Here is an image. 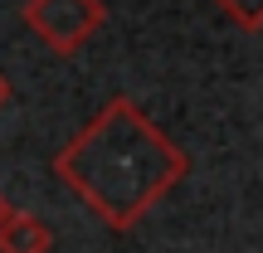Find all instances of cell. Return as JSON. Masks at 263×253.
Here are the masks:
<instances>
[{
	"label": "cell",
	"instance_id": "obj_4",
	"mask_svg": "<svg viewBox=\"0 0 263 253\" xmlns=\"http://www.w3.org/2000/svg\"><path fill=\"white\" fill-rule=\"evenodd\" d=\"M239 29H263V0H215Z\"/></svg>",
	"mask_w": 263,
	"mask_h": 253
},
{
	"label": "cell",
	"instance_id": "obj_3",
	"mask_svg": "<svg viewBox=\"0 0 263 253\" xmlns=\"http://www.w3.org/2000/svg\"><path fill=\"white\" fill-rule=\"evenodd\" d=\"M49 248H54V234H49V224L39 215H29V209H15L10 224L0 229V253H49Z\"/></svg>",
	"mask_w": 263,
	"mask_h": 253
},
{
	"label": "cell",
	"instance_id": "obj_5",
	"mask_svg": "<svg viewBox=\"0 0 263 253\" xmlns=\"http://www.w3.org/2000/svg\"><path fill=\"white\" fill-rule=\"evenodd\" d=\"M10 215H15V209H10V205H5V195H0V229L10 224Z\"/></svg>",
	"mask_w": 263,
	"mask_h": 253
},
{
	"label": "cell",
	"instance_id": "obj_2",
	"mask_svg": "<svg viewBox=\"0 0 263 253\" xmlns=\"http://www.w3.org/2000/svg\"><path fill=\"white\" fill-rule=\"evenodd\" d=\"M25 25L49 54H78L107 25L103 0H25Z\"/></svg>",
	"mask_w": 263,
	"mask_h": 253
},
{
	"label": "cell",
	"instance_id": "obj_1",
	"mask_svg": "<svg viewBox=\"0 0 263 253\" xmlns=\"http://www.w3.org/2000/svg\"><path fill=\"white\" fill-rule=\"evenodd\" d=\"M54 176L112 234H132L190 176V156L132 98H112L59 146Z\"/></svg>",
	"mask_w": 263,
	"mask_h": 253
},
{
	"label": "cell",
	"instance_id": "obj_6",
	"mask_svg": "<svg viewBox=\"0 0 263 253\" xmlns=\"http://www.w3.org/2000/svg\"><path fill=\"white\" fill-rule=\"evenodd\" d=\"M5 103H10V78L0 73V107H5Z\"/></svg>",
	"mask_w": 263,
	"mask_h": 253
}]
</instances>
